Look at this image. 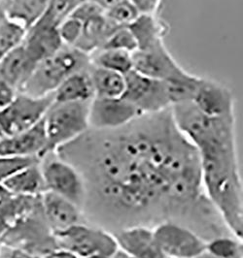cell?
Returning <instances> with one entry per match:
<instances>
[{
	"label": "cell",
	"mask_w": 243,
	"mask_h": 258,
	"mask_svg": "<svg viewBox=\"0 0 243 258\" xmlns=\"http://www.w3.org/2000/svg\"><path fill=\"white\" fill-rule=\"evenodd\" d=\"M90 62L92 66L111 70L122 75L128 74L133 69L131 52L121 50H96L90 53Z\"/></svg>",
	"instance_id": "cell-23"
},
{
	"label": "cell",
	"mask_w": 243,
	"mask_h": 258,
	"mask_svg": "<svg viewBox=\"0 0 243 258\" xmlns=\"http://www.w3.org/2000/svg\"><path fill=\"white\" fill-rule=\"evenodd\" d=\"M202 78L187 72L181 77L165 82L171 106L192 101L202 82Z\"/></svg>",
	"instance_id": "cell-24"
},
{
	"label": "cell",
	"mask_w": 243,
	"mask_h": 258,
	"mask_svg": "<svg viewBox=\"0 0 243 258\" xmlns=\"http://www.w3.org/2000/svg\"><path fill=\"white\" fill-rule=\"evenodd\" d=\"M49 3L50 0H10L4 13L27 29L44 15Z\"/></svg>",
	"instance_id": "cell-22"
},
{
	"label": "cell",
	"mask_w": 243,
	"mask_h": 258,
	"mask_svg": "<svg viewBox=\"0 0 243 258\" xmlns=\"http://www.w3.org/2000/svg\"><path fill=\"white\" fill-rule=\"evenodd\" d=\"M139 14L159 15L163 0H128Z\"/></svg>",
	"instance_id": "cell-33"
},
{
	"label": "cell",
	"mask_w": 243,
	"mask_h": 258,
	"mask_svg": "<svg viewBox=\"0 0 243 258\" xmlns=\"http://www.w3.org/2000/svg\"><path fill=\"white\" fill-rule=\"evenodd\" d=\"M90 66L89 54L64 45L56 53L39 61L19 92L32 97L51 95L65 79Z\"/></svg>",
	"instance_id": "cell-2"
},
{
	"label": "cell",
	"mask_w": 243,
	"mask_h": 258,
	"mask_svg": "<svg viewBox=\"0 0 243 258\" xmlns=\"http://www.w3.org/2000/svg\"><path fill=\"white\" fill-rule=\"evenodd\" d=\"M44 258H77L75 255H73L72 253L64 250V249H56L53 250L50 253H48Z\"/></svg>",
	"instance_id": "cell-36"
},
{
	"label": "cell",
	"mask_w": 243,
	"mask_h": 258,
	"mask_svg": "<svg viewBox=\"0 0 243 258\" xmlns=\"http://www.w3.org/2000/svg\"><path fill=\"white\" fill-rule=\"evenodd\" d=\"M39 166L46 191L66 198L84 212L87 189L84 178L77 168L55 152L40 157Z\"/></svg>",
	"instance_id": "cell-4"
},
{
	"label": "cell",
	"mask_w": 243,
	"mask_h": 258,
	"mask_svg": "<svg viewBox=\"0 0 243 258\" xmlns=\"http://www.w3.org/2000/svg\"><path fill=\"white\" fill-rule=\"evenodd\" d=\"M54 102V94L32 97L18 92L13 100L0 110V138L21 133L40 122Z\"/></svg>",
	"instance_id": "cell-6"
},
{
	"label": "cell",
	"mask_w": 243,
	"mask_h": 258,
	"mask_svg": "<svg viewBox=\"0 0 243 258\" xmlns=\"http://www.w3.org/2000/svg\"><path fill=\"white\" fill-rule=\"evenodd\" d=\"M58 30L64 45L74 47L81 37L83 23L71 16H67L59 24Z\"/></svg>",
	"instance_id": "cell-29"
},
{
	"label": "cell",
	"mask_w": 243,
	"mask_h": 258,
	"mask_svg": "<svg viewBox=\"0 0 243 258\" xmlns=\"http://www.w3.org/2000/svg\"><path fill=\"white\" fill-rule=\"evenodd\" d=\"M94 3H96L103 11H107L108 9L112 8L113 6L117 5L118 3H120L123 0H92Z\"/></svg>",
	"instance_id": "cell-37"
},
{
	"label": "cell",
	"mask_w": 243,
	"mask_h": 258,
	"mask_svg": "<svg viewBox=\"0 0 243 258\" xmlns=\"http://www.w3.org/2000/svg\"><path fill=\"white\" fill-rule=\"evenodd\" d=\"M71 0H50L46 12L41 17L48 23L59 26V24L66 18L69 13Z\"/></svg>",
	"instance_id": "cell-31"
},
{
	"label": "cell",
	"mask_w": 243,
	"mask_h": 258,
	"mask_svg": "<svg viewBox=\"0 0 243 258\" xmlns=\"http://www.w3.org/2000/svg\"><path fill=\"white\" fill-rule=\"evenodd\" d=\"M141 114H153L171 107L164 81L144 76L135 70L125 75V91L122 95Z\"/></svg>",
	"instance_id": "cell-8"
},
{
	"label": "cell",
	"mask_w": 243,
	"mask_h": 258,
	"mask_svg": "<svg viewBox=\"0 0 243 258\" xmlns=\"http://www.w3.org/2000/svg\"><path fill=\"white\" fill-rule=\"evenodd\" d=\"M90 75L94 97H122L125 91V75L91 64Z\"/></svg>",
	"instance_id": "cell-21"
},
{
	"label": "cell",
	"mask_w": 243,
	"mask_h": 258,
	"mask_svg": "<svg viewBox=\"0 0 243 258\" xmlns=\"http://www.w3.org/2000/svg\"><path fill=\"white\" fill-rule=\"evenodd\" d=\"M103 14H104L103 9L96 3H94L92 0H90V1L85 2V3L81 4L80 6H78L68 16H71L77 20L81 21L82 23H85L90 19L99 17Z\"/></svg>",
	"instance_id": "cell-32"
},
{
	"label": "cell",
	"mask_w": 243,
	"mask_h": 258,
	"mask_svg": "<svg viewBox=\"0 0 243 258\" xmlns=\"http://www.w3.org/2000/svg\"><path fill=\"white\" fill-rule=\"evenodd\" d=\"M137 44V50H144L165 42L169 26L159 15L139 14L128 26Z\"/></svg>",
	"instance_id": "cell-17"
},
{
	"label": "cell",
	"mask_w": 243,
	"mask_h": 258,
	"mask_svg": "<svg viewBox=\"0 0 243 258\" xmlns=\"http://www.w3.org/2000/svg\"><path fill=\"white\" fill-rule=\"evenodd\" d=\"M120 27L110 22L105 14L90 19L83 23V30L81 37L78 40L74 48L90 55L91 52L101 49L110 37V35Z\"/></svg>",
	"instance_id": "cell-19"
},
{
	"label": "cell",
	"mask_w": 243,
	"mask_h": 258,
	"mask_svg": "<svg viewBox=\"0 0 243 258\" xmlns=\"http://www.w3.org/2000/svg\"><path fill=\"white\" fill-rule=\"evenodd\" d=\"M90 67L88 69L78 71L65 79L63 84L54 92V101H90L94 97V92L90 79Z\"/></svg>",
	"instance_id": "cell-20"
},
{
	"label": "cell",
	"mask_w": 243,
	"mask_h": 258,
	"mask_svg": "<svg viewBox=\"0 0 243 258\" xmlns=\"http://www.w3.org/2000/svg\"><path fill=\"white\" fill-rule=\"evenodd\" d=\"M7 251H0L1 258H36L33 256L30 252H26V250L22 248H16L14 246H7L5 247ZM38 258V257H37Z\"/></svg>",
	"instance_id": "cell-35"
},
{
	"label": "cell",
	"mask_w": 243,
	"mask_h": 258,
	"mask_svg": "<svg viewBox=\"0 0 243 258\" xmlns=\"http://www.w3.org/2000/svg\"><path fill=\"white\" fill-rule=\"evenodd\" d=\"M39 161V157L0 156V184L19 170Z\"/></svg>",
	"instance_id": "cell-30"
},
{
	"label": "cell",
	"mask_w": 243,
	"mask_h": 258,
	"mask_svg": "<svg viewBox=\"0 0 243 258\" xmlns=\"http://www.w3.org/2000/svg\"><path fill=\"white\" fill-rule=\"evenodd\" d=\"M40 201L43 218L53 236L83 222V211L66 198L45 191L40 196Z\"/></svg>",
	"instance_id": "cell-11"
},
{
	"label": "cell",
	"mask_w": 243,
	"mask_h": 258,
	"mask_svg": "<svg viewBox=\"0 0 243 258\" xmlns=\"http://www.w3.org/2000/svg\"><path fill=\"white\" fill-rule=\"evenodd\" d=\"M152 229L156 245L167 257L197 258L206 249L207 241L177 221L165 220Z\"/></svg>",
	"instance_id": "cell-7"
},
{
	"label": "cell",
	"mask_w": 243,
	"mask_h": 258,
	"mask_svg": "<svg viewBox=\"0 0 243 258\" xmlns=\"http://www.w3.org/2000/svg\"><path fill=\"white\" fill-rule=\"evenodd\" d=\"M47 138L43 119L31 128L0 138V156L42 157L46 153Z\"/></svg>",
	"instance_id": "cell-13"
},
{
	"label": "cell",
	"mask_w": 243,
	"mask_h": 258,
	"mask_svg": "<svg viewBox=\"0 0 243 258\" xmlns=\"http://www.w3.org/2000/svg\"><path fill=\"white\" fill-rule=\"evenodd\" d=\"M142 114L123 97H93L90 103V128L111 130L120 128L131 122Z\"/></svg>",
	"instance_id": "cell-10"
},
{
	"label": "cell",
	"mask_w": 243,
	"mask_h": 258,
	"mask_svg": "<svg viewBox=\"0 0 243 258\" xmlns=\"http://www.w3.org/2000/svg\"><path fill=\"white\" fill-rule=\"evenodd\" d=\"M101 49L121 50L132 53L137 50V44L128 26H120L106 40Z\"/></svg>",
	"instance_id": "cell-27"
},
{
	"label": "cell",
	"mask_w": 243,
	"mask_h": 258,
	"mask_svg": "<svg viewBox=\"0 0 243 258\" xmlns=\"http://www.w3.org/2000/svg\"><path fill=\"white\" fill-rule=\"evenodd\" d=\"M2 185L9 194L20 196L38 197L46 191L39 161L19 170Z\"/></svg>",
	"instance_id": "cell-18"
},
{
	"label": "cell",
	"mask_w": 243,
	"mask_h": 258,
	"mask_svg": "<svg viewBox=\"0 0 243 258\" xmlns=\"http://www.w3.org/2000/svg\"><path fill=\"white\" fill-rule=\"evenodd\" d=\"M57 154L84 178L85 205L93 200L119 229L192 214L206 197L198 151L177 128L170 108L120 128H89Z\"/></svg>",
	"instance_id": "cell-1"
},
{
	"label": "cell",
	"mask_w": 243,
	"mask_h": 258,
	"mask_svg": "<svg viewBox=\"0 0 243 258\" xmlns=\"http://www.w3.org/2000/svg\"><path fill=\"white\" fill-rule=\"evenodd\" d=\"M36 64L37 62L31 58L21 44L0 57V80L19 92L31 76Z\"/></svg>",
	"instance_id": "cell-16"
},
{
	"label": "cell",
	"mask_w": 243,
	"mask_h": 258,
	"mask_svg": "<svg viewBox=\"0 0 243 258\" xmlns=\"http://www.w3.org/2000/svg\"><path fill=\"white\" fill-rule=\"evenodd\" d=\"M57 248L64 249L77 258L105 256L113 258L118 245L112 233L83 222L54 236Z\"/></svg>",
	"instance_id": "cell-5"
},
{
	"label": "cell",
	"mask_w": 243,
	"mask_h": 258,
	"mask_svg": "<svg viewBox=\"0 0 243 258\" xmlns=\"http://www.w3.org/2000/svg\"><path fill=\"white\" fill-rule=\"evenodd\" d=\"M17 91L10 85L0 80V110L10 103L17 95Z\"/></svg>",
	"instance_id": "cell-34"
},
{
	"label": "cell",
	"mask_w": 243,
	"mask_h": 258,
	"mask_svg": "<svg viewBox=\"0 0 243 258\" xmlns=\"http://www.w3.org/2000/svg\"><path fill=\"white\" fill-rule=\"evenodd\" d=\"M90 101L52 103L43 118L47 138L45 154L74 141L90 128Z\"/></svg>",
	"instance_id": "cell-3"
},
{
	"label": "cell",
	"mask_w": 243,
	"mask_h": 258,
	"mask_svg": "<svg viewBox=\"0 0 243 258\" xmlns=\"http://www.w3.org/2000/svg\"><path fill=\"white\" fill-rule=\"evenodd\" d=\"M9 194V192L5 189V187L2 185V184H0V201L5 197V196H7Z\"/></svg>",
	"instance_id": "cell-38"
},
{
	"label": "cell",
	"mask_w": 243,
	"mask_h": 258,
	"mask_svg": "<svg viewBox=\"0 0 243 258\" xmlns=\"http://www.w3.org/2000/svg\"><path fill=\"white\" fill-rule=\"evenodd\" d=\"M26 28L8 18L0 10V57L19 47L26 36Z\"/></svg>",
	"instance_id": "cell-25"
},
{
	"label": "cell",
	"mask_w": 243,
	"mask_h": 258,
	"mask_svg": "<svg viewBox=\"0 0 243 258\" xmlns=\"http://www.w3.org/2000/svg\"><path fill=\"white\" fill-rule=\"evenodd\" d=\"M205 250L218 258H243L242 240L221 235L207 241Z\"/></svg>",
	"instance_id": "cell-26"
},
{
	"label": "cell",
	"mask_w": 243,
	"mask_h": 258,
	"mask_svg": "<svg viewBox=\"0 0 243 258\" xmlns=\"http://www.w3.org/2000/svg\"><path fill=\"white\" fill-rule=\"evenodd\" d=\"M113 236L118 249L133 258H165L155 243L152 227L128 226L117 230Z\"/></svg>",
	"instance_id": "cell-15"
},
{
	"label": "cell",
	"mask_w": 243,
	"mask_h": 258,
	"mask_svg": "<svg viewBox=\"0 0 243 258\" xmlns=\"http://www.w3.org/2000/svg\"><path fill=\"white\" fill-rule=\"evenodd\" d=\"M197 258H218L216 256H214V255H212V254H210L209 252H207L206 250H205V252H203L201 255H199Z\"/></svg>",
	"instance_id": "cell-39"
},
{
	"label": "cell",
	"mask_w": 243,
	"mask_h": 258,
	"mask_svg": "<svg viewBox=\"0 0 243 258\" xmlns=\"http://www.w3.org/2000/svg\"><path fill=\"white\" fill-rule=\"evenodd\" d=\"M22 45L31 58L38 63L58 52L64 46V43L58 26L40 18L34 25L26 29Z\"/></svg>",
	"instance_id": "cell-14"
},
{
	"label": "cell",
	"mask_w": 243,
	"mask_h": 258,
	"mask_svg": "<svg viewBox=\"0 0 243 258\" xmlns=\"http://www.w3.org/2000/svg\"><path fill=\"white\" fill-rule=\"evenodd\" d=\"M192 102L207 116H234L232 92L229 88L212 79L202 78Z\"/></svg>",
	"instance_id": "cell-12"
},
{
	"label": "cell",
	"mask_w": 243,
	"mask_h": 258,
	"mask_svg": "<svg viewBox=\"0 0 243 258\" xmlns=\"http://www.w3.org/2000/svg\"><path fill=\"white\" fill-rule=\"evenodd\" d=\"M106 18L117 26H128L139 15V12L128 2L123 0L104 12Z\"/></svg>",
	"instance_id": "cell-28"
},
{
	"label": "cell",
	"mask_w": 243,
	"mask_h": 258,
	"mask_svg": "<svg viewBox=\"0 0 243 258\" xmlns=\"http://www.w3.org/2000/svg\"><path fill=\"white\" fill-rule=\"evenodd\" d=\"M133 70L144 76L167 82L185 75V70L167 50L165 42L131 53Z\"/></svg>",
	"instance_id": "cell-9"
}]
</instances>
